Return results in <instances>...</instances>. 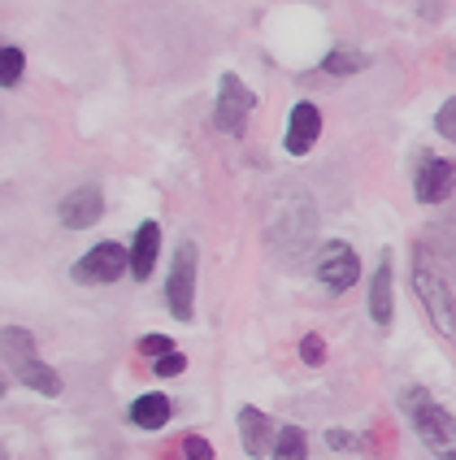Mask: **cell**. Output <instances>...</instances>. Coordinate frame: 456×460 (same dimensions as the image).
Wrapping results in <instances>:
<instances>
[{"instance_id":"1","label":"cell","mask_w":456,"mask_h":460,"mask_svg":"<svg viewBox=\"0 0 456 460\" xmlns=\"http://www.w3.org/2000/svg\"><path fill=\"white\" fill-rule=\"evenodd\" d=\"M408 421H413V435L426 443V452H434L439 460H456V417H448L443 404H434L431 391L422 386H408L400 395Z\"/></svg>"},{"instance_id":"2","label":"cell","mask_w":456,"mask_h":460,"mask_svg":"<svg viewBox=\"0 0 456 460\" xmlns=\"http://www.w3.org/2000/svg\"><path fill=\"white\" fill-rule=\"evenodd\" d=\"M313 222H317L313 200H304L300 191H287L279 205H274V213H270V239H274V248L300 252V243L313 234Z\"/></svg>"},{"instance_id":"3","label":"cell","mask_w":456,"mask_h":460,"mask_svg":"<svg viewBox=\"0 0 456 460\" xmlns=\"http://www.w3.org/2000/svg\"><path fill=\"white\" fill-rule=\"evenodd\" d=\"M413 291H417V300H422V308H426V317H431L434 331L456 334V296H452V287L439 279V274H431L426 265H417V270H413Z\"/></svg>"},{"instance_id":"4","label":"cell","mask_w":456,"mask_h":460,"mask_svg":"<svg viewBox=\"0 0 456 460\" xmlns=\"http://www.w3.org/2000/svg\"><path fill=\"white\" fill-rule=\"evenodd\" d=\"M165 308L174 313L178 322L196 317V248L183 243L170 265V282H165Z\"/></svg>"},{"instance_id":"5","label":"cell","mask_w":456,"mask_h":460,"mask_svg":"<svg viewBox=\"0 0 456 460\" xmlns=\"http://www.w3.org/2000/svg\"><path fill=\"white\" fill-rule=\"evenodd\" d=\"M313 274H317V279H322V287H330V291H348V287L361 279V256H356L353 243L330 239V243H322V248H317Z\"/></svg>"},{"instance_id":"6","label":"cell","mask_w":456,"mask_h":460,"mask_svg":"<svg viewBox=\"0 0 456 460\" xmlns=\"http://www.w3.org/2000/svg\"><path fill=\"white\" fill-rule=\"evenodd\" d=\"M127 270H130V248L104 239V243H96V248L83 252V261L75 265V279L87 282V287H101V282H118Z\"/></svg>"},{"instance_id":"7","label":"cell","mask_w":456,"mask_h":460,"mask_svg":"<svg viewBox=\"0 0 456 460\" xmlns=\"http://www.w3.org/2000/svg\"><path fill=\"white\" fill-rule=\"evenodd\" d=\"M256 96L239 83V75H222V87H218V109H213V122L222 135H239L244 130V118L253 113Z\"/></svg>"},{"instance_id":"8","label":"cell","mask_w":456,"mask_h":460,"mask_svg":"<svg viewBox=\"0 0 456 460\" xmlns=\"http://www.w3.org/2000/svg\"><path fill=\"white\" fill-rule=\"evenodd\" d=\"M456 187V165L443 156L417 153V200L422 205H443Z\"/></svg>"},{"instance_id":"9","label":"cell","mask_w":456,"mask_h":460,"mask_svg":"<svg viewBox=\"0 0 456 460\" xmlns=\"http://www.w3.org/2000/svg\"><path fill=\"white\" fill-rule=\"evenodd\" d=\"M239 435H244V452H248L253 460L274 456V443H279V426H274V417H265L261 409L244 404V409H239Z\"/></svg>"},{"instance_id":"10","label":"cell","mask_w":456,"mask_h":460,"mask_svg":"<svg viewBox=\"0 0 456 460\" xmlns=\"http://www.w3.org/2000/svg\"><path fill=\"white\" fill-rule=\"evenodd\" d=\"M101 213H104V196H101V187H92V182L75 187V191L57 205L61 226H70V230H83V226H92V222H101Z\"/></svg>"},{"instance_id":"11","label":"cell","mask_w":456,"mask_h":460,"mask_svg":"<svg viewBox=\"0 0 456 460\" xmlns=\"http://www.w3.org/2000/svg\"><path fill=\"white\" fill-rule=\"evenodd\" d=\"M317 135H322V113H317V104L300 101L291 109V118H287V153L291 156H304L313 144H317Z\"/></svg>"},{"instance_id":"12","label":"cell","mask_w":456,"mask_h":460,"mask_svg":"<svg viewBox=\"0 0 456 460\" xmlns=\"http://www.w3.org/2000/svg\"><path fill=\"white\" fill-rule=\"evenodd\" d=\"M391 313H396V291H391V248H387L379 261V274L370 282V317H374L379 331H387L391 326Z\"/></svg>"},{"instance_id":"13","label":"cell","mask_w":456,"mask_h":460,"mask_svg":"<svg viewBox=\"0 0 456 460\" xmlns=\"http://www.w3.org/2000/svg\"><path fill=\"white\" fill-rule=\"evenodd\" d=\"M156 252H161V226L144 222V226L135 230V243H130V274H135V282H144L152 274Z\"/></svg>"},{"instance_id":"14","label":"cell","mask_w":456,"mask_h":460,"mask_svg":"<svg viewBox=\"0 0 456 460\" xmlns=\"http://www.w3.org/2000/svg\"><path fill=\"white\" fill-rule=\"evenodd\" d=\"M170 412H174V404H170L165 395L148 391V395H139V400L127 409V421L130 426H139V430H161V426L170 421Z\"/></svg>"},{"instance_id":"15","label":"cell","mask_w":456,"mask_h":460,"mask_svg":"<svg viewBox=\"0 0 456 460\" xmlns=\"http://www.w3.org/2000/svg\"><path fill=\"white\" fill-rule=\"evenodd\" d=\"M13 365H18V378H22L31 391H40V395H49V400H52V395H61V378H57V369H52V365H44L35 352H31V357H22V360H13Z\"/></svg>"},{"instance_id":"16","label":"cell","mask_w":456,"mask_h":460,"mask_svg":"<svg viewBox=\"0 0 456 460\" xmlns=\"http://www.w3.org/2000/svg\"><path fill=\"white\" fill-rule=\"evenodd\" d=\"M365 66H370V57H365L361 49H344V44H339V49H330L326 61H322V70H326V75H335V78H339V75H361Z\"/></svg>"},{"instance_id":"17","label":"cell","mask_w":456,"mask_h":460,"mask_svg":"<svg viewBox=\"0 0 456 460\" xmlns=\"http://www.w3.org/2000/svg\"><path fill=\"white\" fill-rule=\"evenodd\" d=\"M308 456V438L300 426H282L279 443H274V460H304Z\"/></svg>"},{"instance_id":"18","label":"cell","mask_w":456,"mask_h":460,"mask_svg":"<svg viewBox=\"0 0 456 460\" xmlns=\"http://www.w3.org/2000/svg\"><path fill=\"white\" fill-rule=\"evenodd\" d=\"M0 61H4V87H18V83H22V49H13V44H4V52H0Z\"/></svg>"},{"instance_id":"19","label":"cell","mask_w":456,"mask_h":460,"mask_svg":"<svg viewBox=\"0 0 456 460\" xmlns=\"http://www.w3.org/2000/svg\"><path fill=\"white\" fill-rule=\"evenodd\" d=\"M434 130H439L448 144H456V96L439 104V113H434Z\"/></svg>"},{"instance_id":"20","label":"cell","mask_w":456,"mask_h":460,"mask_svg":"<svg viewBox=\"0 0 456 460\" xmlns=\"http://www.w3.org/2000/svg\"><path fill=\"white\" fill-rule=\"evenodd\" d=\"M183 369H187V357H183V352H165V357H156V365H152V374H156V378H178V374H183Z\"/></svg>"},{"instance_id":"21","label":"cell","mask_w":456,"mask_h":460,"mask_svg":"<svg viewBox=\"0 0 456 460\" xmlns=\"http://www.w3.org/2000/svg\"><path fill=\"white\" fill-rule=\"evenodd\" d=\"M300 360L304 365H322V360H326V343H322V334H304L300 339Z\"/></svg>"},{"instance_id":"22","label":"cell","mask_w":456,"mask_h":460,"mask_svg":"<svg viewBox=\"0 0 456 460\" xmlns=\"http://www.w3.org/2000/svg\"><path fill=\"white\" fill-rule=\"evenodd\" d=\"M183 456H187V460H218V456H213V447H209L201 435L183 438Z\"/></svg>"},{"instance_id":"23","label":"cell","mask_w":456,"mask_h":460,"mask_svg":"<svg viewBox=\"0 0 456 460\" xmlns=\"http://www.w3.org/2000/svg\"><path fill=\"white\" fill-rule=\"evenodd\" d=\"M139 352H144V357H165V352H174V348H170L165 334H148V339H139Z\"/></svg>"},{"instance_id":"24","label":"cell","mask_w":456,"mask_h":460,"mask_svg":"<svg viewBox=\"0 0 456 460\" xmlns=\"http://www.w3.org/2000/svg\"><path fill=\"white\" fill-rule=\"evenodd\" d=\"M326 447H335V452H356L361 443H356L348 430H339V426H335V430H326Z\"/></svg>"}]
</instances>
